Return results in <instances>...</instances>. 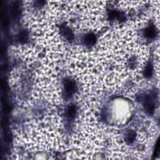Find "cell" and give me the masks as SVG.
Masks as SVG:
<instances>
[{"label":"cell","mask_w":160,"mask_h":160,"mask_svg":"<svg viewBox=\"0 0 160 160\" xmlns=\"http://www.w3.org/2000/svg\"><path fill=\"white\" fill-rule=\"evenodd\" d=\"M76 113V107L73 105H71L68 106V108L66 109V116L70 120L73 119V118L75 117Z\"/></svg>","instance_id":"obj_3"},{"label":"cell","mask_w":160,"mask_h":160,"mask_svg":"<svg viewBox=\"0 0 160 160\" xmlns=\"http://www.w3.org/2000/svg\"><path fill=\"white\" fill-rule=\"evenodd\" d=\"M27 34L25 32H22L19 35V39L21 41L25 40L26 39H27Z\"/></svg>","instance_id":"obj_9"},{"label":"cell","mask_w":160,"mask_h":160,"mask_svg":"<svg viewBox=\"0 0 160 160\" xmlns=\"http://www.w3.org/2000/svg\"><path fill=\"white\" fill-rule=\"evenodd\" d=\"M153 66L151 63H148L146 67H145V69H144V76H145L146 77H147V78H149V77H150L152 74H153Z\"/></svg>","instance_id":"obj_8"},{"label":"cell","mask_w":160,"mask_h":160,"mask_svg":"<svg viewBox=\"0 0 160 160\" xmlns=\"http://www.w3.org/2000/svg\"><path fill=\"white\" fill-rule=\"evenodd\" d=\"M96 41V37L95 34L90 33L85 36V43L87 45H91L93 44Z\"/></svg>","instance_id":"obj_5"},{"label":"cell","mask_w":160,"mask_h":160,"mask_svg":"<svg viewBox=\"0 0 160 160\" xmlns=\"http://www.w3.org/2000/svg\"><path fill=\"white\" fill-rule=\"evenodd\" d=\"M64 89L67 95L71 96L76 90L75 82L71 79H67L64 83Z\"/></svg>","instance_id":"obj_1"},{"label":"cell","mask_w":160,"mask_h":160,"mask_svg":"<svg viewBox=\"0 0 160 160\" xmlns=\"http://www.w3.org/2000/svg\"><path fill=\"white\" fill-rule=\"evenodd\" d=\"M136 138V133L133 130L128 131L125 136V140L128 143H131L134 141Z\"/></svg>","instance_id":"obj_6"},{"label":"cell","mask_w":160,"mask_h":160,"mask_svg":"<svg viewBox=\"0 0 160 160\" xmlns=\"http://www.w3.org/2000/svg\"><path fill=\"white\" fill-rule=\"evenodd\" d=\"M63 33L66 39L69 40H71L74 38V35L73 32H71V29L68 28H64L63 29Z\"/></svg>","instance_id":"obj_7"},{"label":"cell","mask_w":160,"mask_h":160,"mask_svg":"<svg viewBox=\"0 0 160 160\" xmlns=\"http://www.w3.org/2000/svg\"><path fill=\"white\" fill-rule=\"evenodd\" d=\"M156 30L153 27H148L144 31V36L148 38H153L155 37Z\"/></svg>","instance_id":"obj_4"},{"label":"cell","mask_w":160,"mask_h":160,"mask_svg":"<svg viewBox=\"0 0 160 160\" xmlns=\"http://www.w3.org/2000/svg\"><path fill=\"white\" fill-rule=\"evenodd\" d=\"M144 108L148 114H153L154 111V105L151 97H147L144 102Z\"/></svg>","instance_id":"obj_2"}]
</instances>
